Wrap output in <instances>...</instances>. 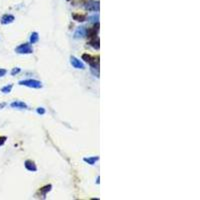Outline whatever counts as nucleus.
Returning a JSON list of instances; mask_svg holds the SVG:
<instances>
[{
    "mask_svg": "<svg viewBox=\"0 0 200 200\" xmlns=\"http://www.w3.org/2000/svg\"><path fill=\"white\" fill-rule=\"evenodd\" d=\"M86 31H87V28L84 27V26H80L76 29L75 33H74V38L75 39H81V38L86 37Z\"/></svg>",
    "mask_w": 200,
    "mask_h": 200,
    "instance_id": "nucleus-7",
    "label": "nucleus"
},
{
    "mask_svg": "<svg viewBox=\"0 0 200 200\" xmlns=\"http://www.w3.org/2000/svg\"><path fill=\"white\" fill-rule=\"evenodd\" d=\"M82 7L87 11H92V12H98L99 11V2L93 1V0H89V1H83Z\"/></svg>",
    "mask_w": 200,
    "mask_h": 200,
    "instance_id": "nucleus-3",
    "label": "nucleus"
},
{
    "mask_svg": "<svg viewBox=\"0 0 200 200\" xmlns=\"http://www.w3.org/2000/svg\"><path fill=\"white\" fill-rule=\"evenodd\" d=\"M24 166H25L26 169L29 170V171H32V172L37 171L36 164H35L32 160H26L25 162H24Z\"/></svg>",
    "mask_w": 200,
    "mask_h": 200,
    "instance_id": "nucleus-10",
    "label": "nucleus"
},
{
    "mask_svg": "<svg viewBox=\"0 0 200 200\" xmlns=\"http://www.w3.org/2000/svg\"><path fill=\"white\" fill-rule=\"evenodd\" d=\"M72 17L74 20H76V21L78 22H83L85 21L86 18H87V15L86 14H80V13H74L72 14Z\"/></svg>",
    "mask_w": 200,
    "mask_h": 200,
    "instance_id": "nucleus-13",
    "label": "nucleus"
},
{
    "mask_svg": "<svg viewBox=\"0 0 200 200\" xmlns=\"http://www.w3.org/2000/svg\"><path fill=\"white\" fill-rule=\"evenodd\" d=\"M88 44L90 45L91 47H93L94 49H99L100 48V40L98 37H93V38H90V40H89Z\"/></svg>",
    "mask_w": 200,
    "mask_h": 200,
    "instance_id": "nucleus-11",
    "label": "nucleus"
},
{
    "mask_svg": "<svg viewBox=\"0 0 200 200\" xmlns=\"http://www.w3.org/2000/svg\"><path fill=\"white\" fill-rule=\"evenodd\" d=\"M36 112L39 115H44L46 113V110H45V108H43V107H38L36 109Z\"/></svg>",
    "mask_w": 200,
    "mask_h": 200,
    "instance_id": "nucleus-19",
    "label": "nucleus"
},
{
    "mask_svg": "<svg viewBox=\"0 0 200 200\" xmlns=\"http://www.w3.org/2000/svg\"><path fill=\"white\" fill-rule=\"evenodd\" d=\"M10 106L12 107V108H18V109H27L28 108V105L24 102H22V101H13L12 103L10 104Z\"/></svg>",
    "mask_w": 200,
    "mask_h": 200,
    "instance_id": "nucleus-9",
    "label": "nucleus"
},
{
    "mask_svg": "<svg viewBox=\"0 0 200 200\" xmlns=\"http://www.w3.org/2000/svg\"><path fill=\"white\" fill-rule=\"evenodd\" d=\"M51 189H52V185H51V184H48V185H45V186H43L42 188H40V190L38 191V192L40 193L41 196L45 197L46 194L48 193Z\"/></svg>",
    "mask_w": 200,
    "mask_h": 200,
    "instance_id": "nucleus-14",
    "label": "nucleus"
},
{
    "mask_svg": "<svg viewBox=\"0 0 200 200\" xmlns=\"http://www.w3.org/2000/svg\"><path fill=\"white\" fill-rule=\"evenodd\" d=\"M18 84L21 85V86H26V87H29V88H34V89L42 88V83H41V81H38V80H36V79L21 80V81L18 82Z\"/></svg>",
    "mask_w": 200,
    "mask_h": 200,
    "instance_id": "nucleus-2",
    "label": "nucleus"
},
{
    "mask_svg": "<svg viewBox=\"0 0 200 200\" xmlns=\"http://www.w3.org/2000/svg\"><path fill=\"white\" fill-rule=\"evenodd\" d=\"M21 72V68L20 67H14L12 70H11V75L12 76H15V75H17L18 73H20Z\"/></svg>",
    "mask_w": 200,
    "mask_h": 200,
    "instance_id": "nucleus-18",
    "label": "nucleus"
},
{
    "mask_svg": "<svg viewBox=\"0 0 200 200\" xmlns=\"http://www.w3.org/2000/svg\"><path fill=\"white\" fill-rule=\"evenodd\" d=\"M99 179H100V177H99V176H97V181H96L97 184H99Z\"/></svg>",
    "mask_w": 200,
    "mask_h": 200,
    "instance_id": "nucleus-23",
    "label": "nucleus"
},
{
    "mask_svg": "<svg viewBox=\"0 0 200 200\" xmlns=\"http://www.w3.org/2000/svg\"><path fill=\"white\" fill-rule=\"evenodd\" d=\"M5 106H6V103H5V102L1 103V104H0V109H2V108H3V107H5Z\"/></svg>",
    "mask_w": 200,
    "mask_h": 200,
    "instance_id": "nucleus-22",
    "label": "nucleus"
},
{
    "mask_svg": "<svg viewBox=\"0 0 200 200\" xmlns=\"http://www.w3.org/2000/svg\"><path fill=\"white\" fill-rule=\"evenodd\" d=\"M70 63L74 68H76V69H84L85 68L83 62L81 60H79L78 58H76L75 56H71L70 57Z\"/></svg>",
    "mask_w": 200,
    "mask_h": 200,
    "instance_id": "nucleus-6",
    "label": "nucleus"
},
{
    "mask_svg": "<svg viewBox=\"0 0 200 200\" xmlns=\"http://www.w3.org/2000/svg\"><path fill=\"white\" fill-rule=\"evenodd\" d=\"M98 32H99V22L95 23L94 26L92 28L87 29V31H86V37H88V38L96 37Z\"/></svg>",
    "mask_w": 200,
    "mask_h": 200,
    "instance_id": "nucleus-5",
    "label": "nucleus"
},
{
    "mask_svg": "<svg viewBox=\"0 0 200 200\" xmlns=\"http://www.w3.org/2000/svg\"><path fill=\"white\" fill-rule=\"evenodd\" d=\"M7 73V70L4 69V68H0V77H3L6 75Z\"/></svg>",
    "mask_w": 200,
    "mask_h": 200,
    "instance_id": "nucleus-20",
    "label": "nucleus"
},
{
    "mask_svg": "<svg viewBox=\"0 0 200 200\" xmlns=\"http://www.w3.org/2000/svg\"><path fill=\"white\" fill-rule=\"evenodd\" d=\"M39 40V34L37 32H32L30 35V44H35Z\"/></svg>",
    "mask_w": 200,
    "mask_h": 200,
    "instance_id": "nucleus-15",
    "label": "nucleus"
},
{
    "mask_svg": "<svg viewBox=\"0 0 200 200\" xmlns=\"http://www.w3.org/2000/svg\"><path fill=\"white\" fill-rule=\"evenodd\" d=\"M6 140H7V137H5V136H1V137H0V146L3 145L4 143L6 142Z\"/></svg>",
    "mask_w": 200,
    "mask_h": 200,
    "instance_id": "nucleus-21",
    "label": "nucleus"
},
{
    "mask_svg": "<svg viewBox=\"0 0 200 200\" xmlns=\"http://www.w3.org/2000/svg\"><path fill=\"white\" fill-rule=\"evenodd\" d=\"M98 20H99V14H93V15H91V16H89L88 17V21L89 22H91V23H97L98 22Z\"/></svg>",
    "mask_w": 200,
    "mask_h": 200,
    "instance_id": "nucleus-17",
    "label": "nucleus"
},
{
    "mask_svg": "<svg viewBox=\"0 0 200 200\" xmlns=\"http://www.w3.org/2000/svg\"><path fill=\"white\" fill-rule=\"evenodd\" d=\"M99 160V156H91V157H84L83 158V161L86 162L89 165H94L97 161Z\"/></svg>",
    "mask_w": 200,
    "mask_h": 200,
    "instance_id": "nucleus-12",
    "label": "nucleus"
},
{
    "mask_svg": "<svg viewBox=\"0 0 200 200\" xmlns=\"http://www.w3.org/2000/svg\"><path fill=\"white\" fill-rule=\"evenodd\" d=\"M14 20H15V17L13 15H11V14H5V15L2 16V18H1V24H3V25L10 24V23H12Z\"/></svg>",
    "mask_w": 200,
    "mask_h": 200,
    "instance_id": "nucleus-8",
    "label": "nucleus"
},
{
    "mask_svg": "<svg viewBox=\"0 0 200 200\" xmlns=\"http://www.w3.org/2000/svg\"><path fill=\"white\" fill-rule=\"evenodd\" d=\"M15 52L18 54H31L33 52V49H32L30 43H22L16 47Z\"/></svg>",
    "mask_w": 200,
    "mask_h": 200,
    "instance_id": "nucleus-4",
    "label": "nucleus"
},
{
    "mask_svg": "<svg viewBox=\"0 0 200 200\" xmlns=\"http://www.w3.org/2000/svg\"><path fill=\"white\" fill-rule=\"evenodd\" d=\"M82 60H84L86 63H88L92 68L99 69V56H93L87 53L82 54Z\"/></svg>",
    "mask_w": 200,
    "mask_h": 200,
    "instance_id": "nucleus-1",
    "label": "nucleus"
},
{
    "mask_svg": "<svg viewBox=\"0 0 200 200\" xmlns=\"http://www.w3.org/2000/svg\"><path fill=\"white\" fill-rule=\"evenodd\" d=\"M12 87H13V84L5 85L4 87H2V88H1V92H2V93H5V94L10 93L11 90H12Z\"/></svg>",
    "mask_w": 200,
    "mask_h": 200,
    "instance_id": "nucleus-16",
    "label": "nucleus"
}]
</instances>
